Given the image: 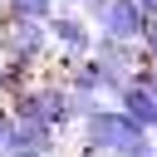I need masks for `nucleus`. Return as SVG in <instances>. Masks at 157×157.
Wrapping results in <instances>:
<instances>
[{
	"label": "nucleus",
	"mask_w": 157,
	"mask_h": 157,
	"mask_svg": "<svg viewBox=\"0 0 157 157\" xmlns=\"http://www.w3.org/2000/svg\"><path fill=\"white\" fill-rule=\"evenodd\" d=\"M113 103H123L142 128H157V83H137V78H128V88H123Z\"/></svg>",
	"instance_id": "39448f33"
},
{
	"label": "nucleus",
	"mask_w": 157,
	"mask_h": 157,
	"mask_svg": "<svg viewBox=\"0 0 157 157\" xmlns=\"http://www.w3.org/2000/svg\"><path fill=\"white\" fill-rule=\"evenodd\" d=\"M152 152H157V128H152Z\"/></svg>",
	"instance_id": "f8f14e48"
},
{
	"label": "nucleus",
	"mask_w": 157,
	"mask_h": 157,
	"mask_svg": "<svg viewBox=\"0 0 157 157\" xmlns=\"http://www.w3.org/2000/svg\"><path fill=\"white\" fill-rule=\"evenodd\" d=\"M137 157H157V152H137Z\"/></svg>",
	"instance_id": "ddd939ff"
},
{
	"label": "nucleus",
	"mask_w": 157,
	"mask_h": 157,
	"mask_svg": "<svg viewBox=\"0 0 157 157\" xmlns=\"http://www.w3.org/2000/svg\"><path fill=\"white\" fill-rule=\"evenodd\" d=\"M59 5H74V0H59Z\"/></svg>",
	"instance_id": "2eb2a0df"
},
{
	"label": "nucleus",
	"mask_w": 157,
	"mask_h": 157,
	"mask_svg": "<svg viewBox=\"0 0 157 157\" xmlns=\"http://www.w3.org/2000/svg\"><path fill=\"white\" fill-rule=\"evenodd\" d=\"M29 74H34V64H29V59H15V54H0V93H5V103H10L15 93H25V88L34 83Z\"/></svg>",
	"instance_id": "423d86ee"
},
{
	"label": "nucleus",
	"mask_w": 157,
	"mask_h": 157,
	"mask_svg": "<svg viewBox=\"0 0 157 157\" xmlns=\"http://www.w3.org/2000/svg\"><path fill=\"white\" fill-rule=\"evenodd\" d=\"M5 5H10V0H0V15H5Z\"/></svg>",
	"instance_id": "4468645a"
},
{
	"label": "nucleus",
	"mask_w": 157,
	"mask_h": 157,
	"mask_svg": "<svg viewBox=\"0 0 157 157\" xmlns=\"http://www.w3.org/2000/svg\"><path fill=\"white\" fill-rule=\"evenodd\" d=\"M74 5H78L93 25H103V15H108V5H113V0H74Z\"/></svg>",
	"instance_id": "6e6552de"
},
{
	"label": "nucleus",
	"mask_w": 157,
	"mask_h": 157,
	"mask_svg": "<svg viewBox=\"0 0 157 157\" xmlns=\"http://www.w3.org/2000/svg\"><path fill=\"white\" fill-rule=\"evenodd\" d=\"M147 10L137 5V0H113L108 5V15H103V34H113V39H128V44H142V34H147Z\"/></svg>",
	"instance_id": "20e7f679"
},
{
	"label": "nucleus",
	"mask_w": 157,
	"mask_h": 157,
	"mask_svg": "<svg viewBox=\"0 0 157 157\" xmlns=\"http://www.w3.org/2000/svg\"><path fill=\"white\" fill-rule=\"evenodd\" d=\"M0 54H15V59H29V64H44V59L54 54L49 20H0Z\"/></svg>",
	"instance_id": "7ed1b4c3"
},
{
	"label": "nucleus",
	"mask_w": 157,
	"mask_h": 157,
	"mask_svg": "<svg viewBox=\"0 0 157 157\" xmlns=\"http://www.w3.org/2000/svg\"><path fill=\"white\" fill-rule=\"evenodd\" d=\"M98 25L78 10V5H59L54 15H49V34H54V49H59V59H64V69H69V59H83V54H93V34Z\"/></svg>",
	"instance_id": "f03ea898"
},
{
	"label": "nucleus",
	"mask_w": 157,
	"mask_h": 157,
	"mask_svg": "<svg viewBox=\"0 0 157 157\" xmlns=\"http://www.w3.org/2000/svg\"><path fill=\"white\" fill-rule=\"evenodd\" d=\"M59 10V0H10L0 20H49Z\"/></svg>",
	"instance_id": "0eeeda50"
},
{
	"label": "nucleus",
	"mask_w": 157,
	"mask_h": 157,
	"mask_svg": "<svg viewBox=\"0 0 157 157\" xmlns=\"http://www.w3.org/2000/svg\"><path fill=\"white\" fill-rule=\"evenodd\" d=\"M142 49H147V59L157 64V20H147V34H142Z\"/></svg>",
	"instance_id": "1a4fd4ad"
},
{
	"label": "nucleus",
	"mask_w": 157,
	"mask_h": 157,
	"mask_svg": "<svg viewBox=\"0 0 157 157\" xmlns=\"http://www.w3.org/2000/svg\"><path fill=\"white\" fill-rule=\"evenodd\" d=\"M0 103H5V93H0Z\"/></svg>",
	"instance_id": "dca6fc26"
},
{
	"label": "nucleus",
	"mask_w": 157,
	"mask_h": 157,
	"mask_svg": "<svg viewBox=\"0 0 157 157\" xmlns=\"http://www.w3.org/2000/svg\"><path fill=\"white\" fill-rule=\"evenodd\" d=\"M137 5H142V10H147V15L157 20V0H137Z\"/></svg>",
	"instance_id": "9b49d317"
},
{
	"label": "nucleus",
	"mask_w": 157,
	"mask_h": 157,
	"mask_svg": "<svg viewBox=\"0 0 157 157\" xmlns=\"http://www.w3.org/2000/svg\"><path fill=\"white\" fill-rule=\"evenodd\" d=\"M78 128H83V157H103V152H113V157H137V152H152V128H142L123 103H98L93 113H83L78 118Z\"/></svg>",
	"instance_id": "f257e3e1"
},
{
	"label": "nucleus",
	"mask_w": 157,
	"mask_h": 157,
	"mask_svg": "<svg viewBox=\"0 0 157 157\" xmlns=\"http://www.w3.org/2000/svg\"><path fill=\"white\" fill-rule=\"evenodd\" d=\"M5 152H10V157H44V152H39V147H25V142H10V147H5Z\"/></svg>",
	"instance_id": "9d476101"
}]
</instances>
